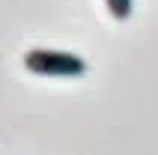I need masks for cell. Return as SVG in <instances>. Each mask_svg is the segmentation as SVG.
Returning <instances> with one entry per match:
<instances>
[{
	"instance_id": "cell-1",
	"label": "cell",
	"mask_w": 158,
	"mask_h": 155,
	"mask_svg": "<svg viewBox=\"0 0 158 155\" xmlns=\"http://www.w3.org/2000/svg\"><path fill=\"white\" fill-rule=\"evenodd\" d=\"M24 69L42 78H81L87 75V60L69 51L33 48V51L24 54Z\"/></svg>"
},
{
	"instance_id": "cell-2",
	"label": "cell",
	"mask_w": 158,
	"mask_h": 155,
	"mask_svg": "<svg viewBox=\"0 0 158 155\" xmlns=\"http://www.w3.org/2000/svg\"><path fill=\"white\" fill-rule=\"evenodd\" d=\"M105 6L116 21H128L134 12V0H105Z\"/></svg>"
}]
</instances>
